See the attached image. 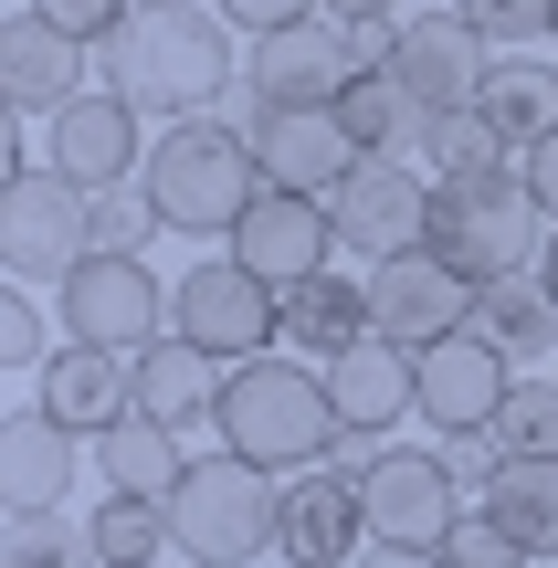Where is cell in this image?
<instances>
[{
	"label": "cell",
	"mask_w": 558,
	"mask_h": 568,
	"mask_svg": "<svg viewBox=\"0 0 558 568\" xmlns=\"http://www.w3.org/2000/svg\"><path fill=\"white\" fill-rule=\"evenodd\" d=\"M63 485H74V432L42 400L0 410V506L11 516H63Z\"/></svg>",
	"instance_id": "cell-20"
},
{
	"label": "cell",
	"mask_w": 558,
	"mask_h": 568,
	"mask_svg": "<svg viewBox=\"0 0 558 568\" xmlns=\"http://www.w3.org/2000/svg\"><path fill=\"white\" fill-rule=\"evenodd\" d=\"M285 568H358L369 558V506L348 474H295L285 485Z\"/></svg>",
	"instance_id": "cell-18"
},
{
	"label": "cell",
	"mask_w": 558,
	"mask_h": 568,
	"mask_svg": "<svg viewBox=\"0 0 558 568\" xmlns=\"http://www.w3.org/2000/svg\"><path fill=\"white\" fill-rule=\"evenodd\" d=\"M369 337V274H306L285 284V347H316V358H337V347Z\"/></svg>",
	"instance_id": "cell-25"
},
{
	"label": "cell",
	"mask_w": 558,
	"mask_h": 568,
	"mask_svg": "<svg viewBox=\"0 0 558 568\" xmlns=\"http://www.w3.org/2000/svg\"><path fill=\"white\" fill-rule=\"evenodd\" d=\"M454 11H464V32H475L485 53H506V42H538L548 32L558 0H454Z\"/></svg>",
	"instance_id": "cell-35"
},
{
	"label": "cell",
	"mask_w": 558,
	"mask_h": 568,
	"mask_svg": "<svg viewBox=\"0 0 558 568\" xmlns=\"http://www.w3.org/2000/svg\"><path fill=\"white\" fill-rule=\"evenodd\" d=\"M0 358H11V368H53V347H42V305H32V284H11V295H0Z\"/></svg>",
	"instance_id": "cell-38"
},
{
	"label": "cell",
	"mask_w": 558,
	"mask_h": 568,
	"mask_svg": "<svg viewBox=\"0 0 558 568\" xmlns=\"http://www.w3.org/2000/svg\"><path fill=\"white\" fill-rule=\"evenodd\" d=\"M84 527H95V558H105V568H159V548H180L159 495H105Z\"/></svg>",
	"instance_id": "cell-30"
},
{
	"label": "cell",
	"mask_w": 558,
	"mask_h": 568,
	"mask_svg": "<svg viewBox=\"0 0 558 568\" xmlns=\"http://www.w3.org/2000/svg\"><path fill=\"white\" fill-rule=\"evenodd\" d=\"M95 74H105V95H126L138 116H169V126L222 116V95H232V21L201 11V0H138L126 32L95 53Z\"/></svg>",
	"instance_id": "cell-1"
},
{
	"label": "cell",
	"mask_w": 558,
	"mask_h": 568,
	"mask_svg": "<svg viewBox=\"0 0 558 568\" xmlns=\"http://www.w3.org/2000/svg\"><path fill=\"white\" fill-rule=\"evenodd\" d=\"M169 537H180L190 568H243L285 537V474L243 464V453H211V464L180 474L169 495Z\"/></svg>",
	"instance_id": "cell-5"
},
{
	"label": "cell",
	"mask_w": 558,
	"mask_h": 568,
	"mask_svg": "<svg viewBox=\"0 0 558 568\" xmlns=\"http://www.w3.org/2000/svg\"><path fill=\"white\" fill-rule=\"evenodd\" d=\"M400 11V0H327V21H348V32H358V21H390Z\"/></svg>",
	"instance_id": "cell-43"
},
{
	"label": "cell",
	"mask_w": 558,
	"mask_h": 568,
	"mask_svg": "<svg viewBox=\"0 0 558 568\" xmlns=\"http://www.w3.org/2000/svg\"><path fill=\"white\" fill-rule=\"evenodd\" d=\"M11 568H105L95 527H63V516H11Z\"/></svg>",
	"instance_id": "cell-33"
},
{
	"label": "cell",
	"mask_w": 558,
	"mask_h": 568,
	"mask_svg": "<svg viewBox=\"0 0 558 568\" xmlns=\"http://www.w3.org/2000/svg\"><path fill=\"white\" fill-rule=\"evenodd\" d=\"M475 337H496L506 358H517V379H527V368H548V358H558V295H548L538 274L485 284V295H475Z\"/></svg>",
	"instance_id": "cell-26"
},
{
	"label": "cell",
	"mask_w": 558,
	"mask_h": 568,
	"mask_svg": "<svg viewBox=\"0 0 558 568\" xmlns=\"http://www.w3.org/2000/svg\"><path fill=\"white\" fill-rule=\"evenodd\" d=\"M222 453H243V464H264V474H327V453H337V389H327V368H306V358H253V368H232V389H222Z\"/></svg>",
	"instance_id": "cell-2"
},
{
	"label": "cell",
	"mask_w": 558,
	"mask_h": 568,
	"mask_svg": "<svg viewBox=\"0 0 558 568\" xmlns=\"http://www.w3.org/2000/svg\"><path fill=\"white\" fill-rule=\"evenodd\" d=\"M433 558H443V568H527V548H517V537H506V527H496V516H485V506L464 516V527L443 537Z\"/></svg>",
	"instance_id": "cell-36"
},
{
	"label": "cell",
	"mask_w": 558,
	"mask_h": 568,
	"mask_svg": "<svg viewBox=\"0 0 558 568\" xmlns=\"http://www.w3.org/2000/svg\"><path fill=\"white\" fill-rule=\"evenodd\" d=\"M0 95L32 116V105H74V95H95L84 84V42L74 32H53V21L21 0V11H0Z\"/></svg>",
	"instance_id": "cell-19"
},
{
	"label": "cell",
	"mask_w": 558,
	"mask_h": 568,
	"mask_svg": "<svg viewBox=\"0 0 558 568\" xmlns=\"http://www.w3.org/2000/svg\"><path fill=\"white\" fill-rule=\"evenodd\" d=\"M327 222H337V253H358V264L422 253V232H433V180H412V159H358L348 180L327 190Z\"/></svg>",
	"instance_id": "cell-9"
},
{
	"label": "cell",
	"mask_w": 558,
	"mask_h": 568,
	"mask_svg": "<svg viewBox=\"0 0 558 568\" xmlns=\"http://www.w3.org/2000/svg\"><path fill=\"white\" fill-rule=\"evenodd\" d=\"M337 116H348V138L369 148V159H433V126H443L433 105L390 74V63H369V74L337 95Z\"/></svg>",
	"instance_id": "cell-24"
},
{
	"label": "cell",
	"mask_w": 558,
	"mask_h": 568,
	"mask_svg": "<svg viewBox=\"0 0 558 568\" xmlns=\"http://www.w3.org/2000/svg\"><path fill=\"white\" fill-rule=\"evenodd\" d=\"M138 105L126 95H74V105H53V116H42V159H53V180H74L84 201H95V190H116V180H138L148 169V138H138Z\"/></svg>",
	"instance_id": "cell-12"
},
{
	"label": "cell",
	"mask_w": 558,
	"mask_h": 568,
	"mask_svg": "<svg viewBox=\"0 0 558 568\" xmlns=\"http://www.w3.org/2000/svg\"><path fill=\"white\" fill-rule=\"evenodd\" d=\"M538 284H548V295H558V232H548V264H538Z\"/></svg>",
	"instance_id": "cell-44"
},
{
	"label": "cell",
	"mask_w": 558,
	"mask_h": 568,
	"mask_svg": "<svg viewBox=\"0 0 558 568\" xmlns=\"http://www.w3.org/2000/svg\"><path fill=\"white\" fill-rule=\"evenodd\" d=\"M433 169H443V180H496V169H517V148L496 138L485 105H454V116L433 126Z\"/></svg>",
	"instance_id": "cell-31"
},
{
	"label": "cell",
	"mask_w": 558,
	"mask_h": 568,
	"mask_svg": "<svg viewBox=\"0 0 558 568\" xmlns=\"http://www.w3.org/2000/svg\"><path fill=\"white\" fill-rule=\"evenodd\" d=\"M243 84H253V105H337L358 84V42H348V21H285V32H264L243 53Z\"/></svg>",
	"instance_id": "cell-13"
},
{
	"label": "cell",
	"mask_w": 558,
	"mask_h": 568,
	"mask_svg": "<svg viewBox=\"0 0 558 568\" xmlns=\"http://www.w3.org/2000/svg\"><path fill=\"white\" fill-rule=\"evenodd\" d=\"M422 243L443 253L464 284H517L548 264V201L527 190V169H496V180H433V232Z\"/></svg>",
	"instance_id": "cell-4"
},
{
	"label": "cell",
	"mask_w": 558,
	"mask_h": 568,
	"mask_svg": "<svg viewBox=\"0 0 558 568\" xmlns=\"http://www.w3.org/2000/svg\"><path fill=\"white\" fill-rule=\"evenodd\" d=\"M84 253H95V201L74 180H42V169L0 180V264H11V284H32V274L63 284Z\"/></svg>",
	"instance_id": "cell-8"
},
{
	"label": "cell",
	"mask_w": 558,
	"mask_h": 568,
	"mask_svg": "<svg viewBox=\"0 0 558 568\" xmlns=\"http://www.w3.org/2000/svg\"><path fill=\"white\" fill-rule=\"evenodd\" d=\"M232 126L253 138L264 180H274V190H306V201H327V190L369 159V148L348 138V116H337V105H243Z\"/></svg>",
	"instance_id": "cell-11"
},
{
	"label": "cell",
	"mask_w": 558,
	"mask_h": 568,
	"mask_svg": "<svg viewBox=\"0 0 558 568\" xmlns=\"http://www.w3.org/2000/svg\"><path fill=\"white\" fill-rule=\"evenodd\" d=\"M517 169H527V190H538V201H548V222H558V126H548V138H538V148H527V159H517Z\"/></svg>",
	"instance_id": "cell-41"
},
{
	"label": "cell",
	"mask_w": 558,
	"mask_h": 568,
	"mask_svg": "<svg viewBox=\"0 0 558 568\" xmlns=\"http://www.w3.org/2000/svg\"><path fill=\"white\" fill-rule=\"evenodd\" d=\"M548 42H558V11H548Z\"/></svg>",
	"instance_id": "cell-45"
},
{
	"label": "cell",
	"mask_w": 558,
	"mask_h": 568,
	"mask_svg": "<svg viewBox=\"0 0 558 568\" xmlns=\"http://www.w3.org/2000/svg\"><path fill=\"white\" fill-rule=\"evenodd\" d=\"M496 443L506 453H558V379H517V389H506Z\"/></svg>",
	"instance_id": "cell-34"
},
{
	"label": "cell",
	"mask_w": 558,
	"mask_h": 568,
	"mask_svg": "<svg viewBox=\"0 0 558 568\" xmlns=\"http://www.w3.org/2000/svg\"><path fill=\"white\" fill-rule=\"evenodd\" d=\"M475 105H485V116H496V138H506V148H517V159H527V148H538L548 126H558V74H538V63H496Z\"/></svg>",
	"instance_id": "cell-29"
},
{
	"label": "cell",
	"mask_w": 558,
	"mask_h": 568,
	"mask_svg": "<svg viewBox=\"0 0 558 568\" xmlns=\"http://www.w3.org/2000/svg\"><path fill=\"white\" fill-rule=\"evenodd\" d=\"M485 516L527 558H558V453H506V474L485 485Z\"/></svg>",
	"instance_id": "cell-27"
},
{
	"label": "cell",
	"mask_w": 558,
	"mask_h": 568,
	"mask_svg": "<svg viewBox=\"0 0 558 568\" xmlns=\"http://www.w3.org/2000/svg\"><path fill=\"white\" fill-rule=\"evenodd\" d=\"M169 337H190V347H211L222 368H253V358H274L285 347V284H264L253 264H190L180 284H169Z\"/></svg>",
	"instance_id": "cell-6"
},
{
	"label": "cell",
	"mask_w": 558,
	"mask_h": 568,
	"mask_svg": "<svg viewBox=\"0 0 558 568\" xmlns=\"http://www.w3.org/2000/svg\"><path fill=\"white\" fill-rule=\"evenodd\" d=\"M53 305H63V347H105V358H148L169 326V284L138 253H84L53 284Z\"/></svg>",
	"instance_id": "cell-7"
},
{
	"label": "cell",
	"mask_w": 558,
	"mask_h": 568,
	"mask_svg": "<svg viewBox=\"0 0 558 568\" xmlns=\"http://www.w3.org/2000/svg\"><path fill=\"white\" fill-rule=\"evenodd\" d=\"M358 506H369L379 548H443V537L464 527V485H454L443 453H379L369 485H358Z\"/></svg>",
	"instance_id": "cell-14"
},
{
	"label": "cell",
	"mask_w": 558,
	"mask_h": 568,
	"mask_svg": "<svg viewBox=\"0 0 558 568\" xmlns=\"http://www.w3.org/2000/svg\"><path fill=\"white\" fill-rule=\"evenodd\" d=\"M358 568H443L433 548H379V537H369V558H358Z\"/></svg>",
	"instance_id": "cell-42"
},
{
	"label": "cell",
	"mask_w": 558,
	"mask_h": 568,
	"mask_svg": "<svg viewBox=\"0 0 558 568\" xmlns=\"http://www.w3.org/2000/svg\"><path fill=\"white\" fill-rule=\"evenodd\" d=\"M464 326H475V284L443 264L433 243L369 264V337H390V347H412V358H422V347L464 337Z\"/></svg>",
	"instance_id": "cell-10"
},
{
	"label": "cell",
	"mask_w": 558,
	"mask_h": 568,
	"mask_svg": "<svg viewBox=\"0 0 558 568\" xmlns=\"http://www.w3.org/2000/svg\"><path fill=\"white\" fill-rule=\"evenodd\" d=\"M169 232V211L148 201V180H116V190H95V253H138L148 264V243Z\"/></svg>",
	"instance_id": "cell-32"
},
{
	"label": "cell",
	"mask_w": 558,
	"mask_h": 568,
	"mask_svg": "<svg viewBox=\"0 0 558 568\" xmlns=\"http://www.w3.org/2000/svg\"><path fill=\"white\" fill-rule=\"evenodd\" d=\"M138 180H148V201L169 211V232H190V243H211V232L232 243V232H243V211L274 190L264 159H253V138H243L232 116H190V126H169V138L148 148Z\"/></svg>",
	"instance_id": "cell-3"
},
{
	"label": "cell",
	"mask_w": 558,
	"mask_h": 568,
	"mask_svg": "<svg viewBox=\"0 0 558 568\" xmlns=\"http://www.w3.org/2000/svg\"><path fill=\"white\" fill-rule=\"evenodd\" d=\"M506 389H517V358H506L496 337H443V347H422V422L454 443V432H496V410H506Z\"/></svg>",
	"instance_id": "cell-15"
},
{
	"label": "cell",
	"mask_w": 558,
	"mask_h": 568,
	"mask_svg": "<svg viewBox=\"0 0 558 568\" xmlns=\"http://www.w3.org/2000/svg\"><path fill=\"white\" fill-rule=\"evenodd\" d=\"M222 253H232V264H253L264 284H306V274H327L337 222H327V201H306V190H264Z\"/></svg>",
	"instance_id": "cell-16"
},
{
	"label": "cell",
	"mask_w": 558,
	"mask_h": 568,
	"mask_svg": "<svg viewBox=\"0 0 558 568\" xmlns=\"http://www.w3.org/2000/svg\"><path fill=\"white\" fill-rule=\"evenodd\" d=\"M42 410H53L74 443H105V432L138 410V358H105V347H53V368H42Z\"/></svg>",
	"instance_id": "cell-21"
},
{
	"label": "cell",
	"mask_w": 558,
	"mask_h": 568,
	"mask_svg": "<svg viewBox=\"0 0 558 568\" xmlns=\"http://www.w3.org/2000/svg\"><path fill=\"white\" fill-rule=\"evenodd\" d=\"M222 389H232V368L211 358V347H190V337H159L138 358V410L159 432H211L222 422Z\"/></svg>",
	"instance_id": "cell-23"
},
{
	"label": "cell",
	"mask_w": 558,
	"mask_h": 568,
	"mask_svg": "<svg viewBox=\"0 0 558 568\" xmlns=\"http://www.w3.org/2000/svg\"><path fill=\"white\" fill-rule=\"evenodd\" d=\"M443 464H454V485H496V474H506V443H496V432H454V443H443Z\"/></svg>",
	"instance_id": "cell-40"
},
{
	"label": "cell",
	"mask_w": 558,
	"mask_h": 568,
	"mask_svg": "<svg viewBox=\"0 0 558 568\" xmlns=\"http://www.w3.org/2000/svg\"><path fill=\"white\" fill-rule=\"evenodd\" d=\"M390 74L412 84L433 116H454V105H475L485 95V74H496V53H485L475 32H464V11H412L400 21V53H390Z\"/></svg>",
	"instance_id": "cell-17"
},
{
	"label": "cell",
	"mask_w": 558,
	"mask_h": 568,
	"mask_svg": "<svg viewBox=\"0 0 558 568\" xmlns=\"http://www.w3.org/2000/svg\"><path fill=\"white\" fill-rule=\"evenodd\" d=\"M211 11H222L232 32H253V42H264V32H285V21H316L327 0H211Z\"/></svg>",
	"instance_id": "cell-39"
},
{
	"label": "cell",
	"mask_w": 558,
	"mask_h": 568,
	"mask_svg": "<svg viewBox=\"0 0 558 568\" xmlns=\"http://www.w3.org/2000/svg\"><path fill=\"white\" fill-rule=\"evenodd\" d=\"M327 389H337V422L348 432H390L400 410H422V358L390 337H358L327 358Z\"/></svg>",
	"instance_id": "cell-22"
},
{
	"label": "cell",
	"mask_w": 558,
	"mask_h": 568,
	"mask_svg": "<svg viewBox=\"0 0 558 568\" xmlns=\"http://www.w3.org/2000/svg\"><path fill=\"white\" fill-rule=\"evenodd\" d=\"M95 474H105V495H180V474H190V453H180V432H159L148 410H126L116 432L95 443Z\"/></svg>",
	"instance_id": "cell-28"
},
{
	"label": "cell",
	"mask_w": 558,
	"mask_h": 568,
	"mask_svg": "<svg viewBox=\"0 0 558 568\" xmlns=\"http://www.w3.org/2000/svg\"><path fill=\"white\" fill-rule=\"evenodd\" d=\"M42 21H53V32H74L84 53H105V42L126 32V11H138V0H32Z\"/></svg>",
	"instance_id": "cell-37"
}]
</instances>
